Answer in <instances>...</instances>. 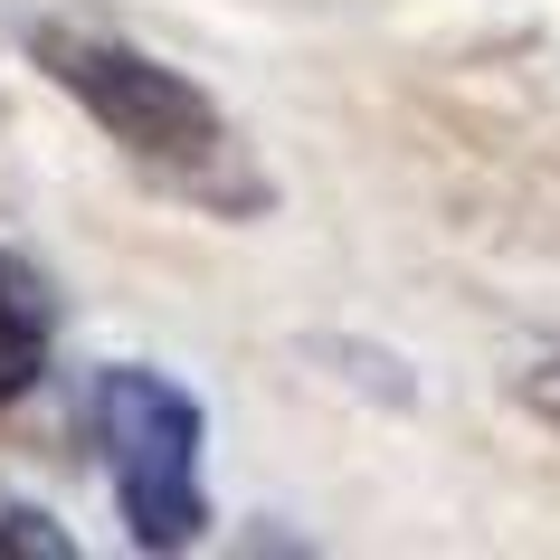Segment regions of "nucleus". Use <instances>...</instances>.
Listing matches in <instances>:
<instances>
[{"label":"nucleus","instance_id":"1","mask_svg":"<svg viewBox=\"0 0 560 560\" xmlns=\"http://www.w3.org/2000/svg\"><path fill=\"white\" fill-rule=\"evenodd\" d=\"M30 58L48 67V86L77 95V105L105 124V143H115L124 162H143L162 190H180V200H200V209H266V180L247 172L229 115H219L180 67L143 58V48H124V38L86 30V20H38Z\"/></svg>","mask_w":560,"mask_h":560},{"label":"nucleus","instance_id":"2","mask_svg":"<svg viewBox=\"0 0 560 560\" xmlns=\"http://www.w3.org/2000/svg\"><path fill=\"white\" fill-rule=\"evenodd\" d=\"M86 418H95V446H105V475H115L133 551H190L209 532V475H200L209 428H200V399H190L172 371L115 361V371H95Z\"/></svg>","mask_w":560,"mask_h":560},{"label":"nucleus","instance_id":"3","mask_svg":"<svg viewBox=\"0 0 560 560\" xmlns=\"http://www.w3.org/2000/svg\"><path fill=\"white\" fill-rule=\"evenodd\" d=\"M48 361V285L20 257H0V399H20Z\"/></svg>","mask_w":560,"mask_h":560},{"label":"nucleus","instance_id":"4","mask_svg":"<svg viewBox=\"0 0 560 560\" xmlns=\"http://www.w3.org/2000/svg\"><path fill=\"white\" fill-rule=\"evenodd\" d=\"M0 551H20V560H67L77 541H67L38 503H0Z\"/></svg>","mask_w":560,"mask_h":560},{"label":"nucleus","instance_id":"5","mask_svg":"<svg viewBox=\"0 0 560 560\" xmlns=\"http://www.w3.org/2000/svg\"><path fill=\"white\" fill-rule=\"evenodd\" d=\"M523 409H532V418H551V428H560V361L523 371Z\"/></svg>","mask_w":560,"mask_h":560}]
</instances>
